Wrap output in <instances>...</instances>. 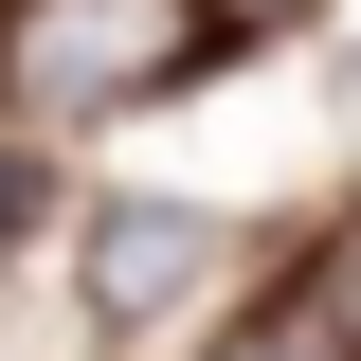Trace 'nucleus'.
<instances>
[{
	"label": "nucleus",
	"mask_w": 361,
	"mask_h": 361,
	"mask_svg": "<svg viewBox=\"0 0 361 361\" xmlns=\"http://www.w3.org/2000/svg\"><path fill=\"white\" fill-rule=\"evenodd\" d=\"M199 271H217V217L127 199V217L90 235V307H109V325H163V307H199Z\"/></svg>",
	"instance_id": "2"
},
{
	"label": "nucleus",
	"mask_w": 361,
	"mask_h": 361,
	"mask_svg": "<svg viewBox=\"0 0 361 361\" xmlns=\"http://www.w3.org/2000/svg\"><path fill=\"white\" fill-rule=\"evenodd\" d=\"M217 361H343V325H325V307H307V289H289V307H271V325H235V343H217Z\"/></svg>",
	"instance_id": "3"
},
{
	"label": "nucleus",
	"mask_w": 361,
	"mask_h": 361,
	"mask_svg": "<svg viewBox=\"0 0 361 361\" xmlns=\"http://www.w3.org/2000/svg\"><path fill=\"white\" fill-rule=\"evenodd\" d=\"M307 307L343 325V361H361V217H343V235H325V253H307Z\"/></svg>",
	"instance_id": "4"
},
{
	"label": "nucleus",
	"mask_w": 361,
	"mask_h": 361,
	"mask_svg": "<svg viewBox=\"0 0 361 361\" xmlns=\"http://www.w3.org/2000/svg\"><path fill=\"white\" fill-rule=\"evenodd\" d=\"M271 18H307V0H217V37H271Z\"/></svg>",
	"instance_id": "6"
},
{
	"label": "nucleus",
	"mask_w": 361,
	"mask_h": 361,
	"mask_svg": "<svg viewBox=\"0 0 361 361\" xmlns=\"http://www.w3.org/2000/svg\"><path fill=\"white\" fill-rule=\"evenodd\" d=\"M37 199H54V180H37V145H0V253L37 235Z\"/></svg>",
	"instance_id": "5"
},
{
	"label": "nucleus",
	"mask_w": 361,
	"mask_h": 361,
	"mask_svg": "<svg viewBox=\"0 0 361 361\" xmlns=\"http://www.w3.org/2000/svg\"><path fill=\"white\" fill-rule=\"evenodd\" d=\"M217 54V0H0V109L18 127H109Z\"/></svg>",
	"instance_id": "1"
}]
</instances>
